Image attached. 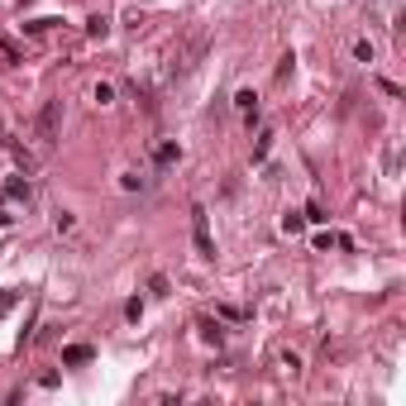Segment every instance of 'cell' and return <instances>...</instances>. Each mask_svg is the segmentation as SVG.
<instances>
[{
	"label": "cell",
	"mask_w": 406,
	"mask_h": 406,
	"mask_svg": "<svg viewBox=\"0 0 406 406\" xmlns=\"http://www.w3.org/2000/svg\"><path fill=\"white\" fill-rule=\"evenodd\" d=\"M268 148H273V134H258V143H253V162H263Z\"/></svg>",
	"instance_id": "52a82bcc"
},
{
	"label": "cell",
	"mask_w": 406,
	"mask_h": 406,
	"mask_svg": "<svg viewBox=\"0 0 406 406\" xmlns=\"http://www.w3.org/2000/svg\"><path fill=\"white\" fill-rule=\"evenodd\" d=\"M354 58H359V62H373V43L359 39V43H354Z\"/></svg>",
	"instance_id": "8fae6325"
},
{
	"label": "cell",
	"mask_w": 406,
	"mask_h": 406,
	"mask_svg": "<svg viewBox=\"0 0 406 406\" xmlns=\"http://www.w3.org/2000/svg\"><path fill=\"white\" fill-rule=\"evenodd\" d=\"M201 335L210 340V345H220V340H225V335H220V325H215V321H201Z\"/></svg>",
	"instance_id": "9c48e42d"
},
{
	"label": "cell",
	"mask_w": 406,
	"mask_h": 406,
	"mask_svg": "<svg viewBox=\"0 0 406 406\" xmlns=\"http://www.w3.org/2000/svg\"><path fill=\"white\" fill-rule=\"evenodd\" d=\"M177 158H182V148H177V143H162V148H158V162H177Z\"/></svg>",
	"instance_id": "ba28073f"
},
{
	"label": "cell",
	"mask_w": 406,
	"mask_h": 406,
	"mask_svg": "<svg viewBox=\"0 0 406 406\" xmlns=\"http://www.w3.org/2000/svg\"><path fill=\"white\" fill-rule=\"evenodd\" d=\"M282 229H287V234H301V229H306V215L287 210V215H282Z\"/></svg>",
	"instance_id": "8992f818"
},
{
	"label": "cell",
	"mask_w": 406,
	"mask_h": 406,
	"mask_svg": "<svg viewBox=\"0 0 406 406\" xmlns=\"http://www.w3.org/2000/svg\"><path fill=\"white\" fill-rule=\"evenodd\" d=\"M5 201H29V182H24V177H10V182H5Z\"/></svg>",
	"instance_id": "277c9868"
},
{
	"label": "cell",
	"mask_w": 406,
	"mask_h": 406,
	"mask_svg": "<svg viewBox=\"0 0 406 406\" xmlns=\"http://www.w3.org/2000/svg\"><path fill=\"white\" fill-rule=\"evenodd\" d=\"M58 115H62V101H48V105H43V115H39V134H43V143L58 139Z\"/></svg>",
	"instance_id": "7a4b0ae2"
},
{
	"label": "cell",
	"mask_w": 406,
	"mask_h": 406,
	"mask_svg": "<svg viewBox=\"0 0 406 406\" xmlns=\"http://www.w3.org/2000/svg\"><path fill=\"white\" fill-rule=\"evenodd\" d=\"M86 34H91V39H105V34H110V20H105V15L86 20Z\"/></svg>",
	"instance_id": "5b68a950"
},
{
	"label": "cell",
	"mask_w": 406,
	"mask_h": 406,
	"mask_svg": "<svg viewBox=\"0 0 406 406\" xmlns=\"http://www.w3.org/2000/svg\"><path fill=\"white\" fill-rule=\"evenodd\" d=\"M62 364H67V368L91 364V345H67V349H62Z\"/></svg>",
	"instance_id": "3957f363"
},
{
	"label": "cell",
	"mask_w": 406,
	"mask_h": 406,
	"mask_svg": "<svg viewBox=\"0 0 406 406\" xmlns=\"http://www.w3.org/2000/svg\"><path fill=\"white\" fill-rule=\"evenodd\" d=\"M191 239L201 249V258H215V244H210V225H205V210L191 205Z\"/></svg>",
	"instance_id": "6da1fadb"
},
{
	"label": "cell",
	"mask_w": 406,
	"mask_h": 406,
	"mask_svg": "<svg viewBox=\"0 0 406 406\" xmlns=\"http://www.w3.org/2000/svg\"><path fill=\"white\" fill-rule=\"evenodd\" d=\"M253 101H258V96H253V91H239V96H234V105H239L244 115H249V110H258V105H253Z\"/></svg>",
	"instance_id": "30bf717a"
}]
</instances>
